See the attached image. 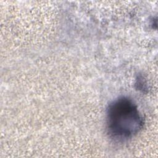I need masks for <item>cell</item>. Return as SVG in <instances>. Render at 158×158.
<instances>
[{
    "label": "cell",
    "mask_w": 158,
    "mask_h": 158,
    "mask_svg": "<svg viewBox=\"0 0 158 158\" xmlns=\"http://www.w3.org/2000/svg\"><path fill=\"white\" fill-rule=\"evenodd\" d=\"M143 125V117L131 99L120 97L109 104L106 125L112 138L119 140L131 138L141 131Z\"/></svg>",
    "instance_id": "obj_1"
}]
</instances>
